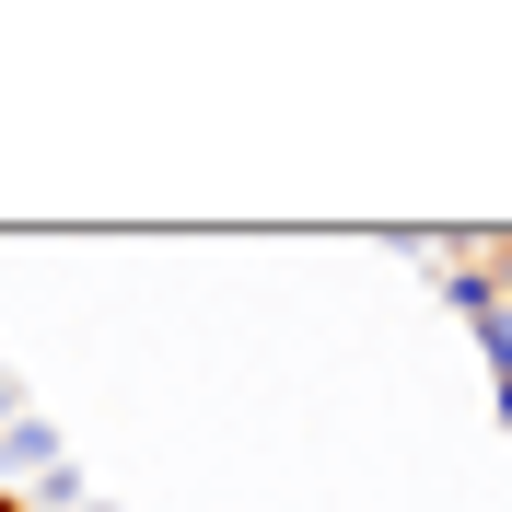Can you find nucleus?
<instances>
[{
    "instance_id": "obj_1",
    "label": "nucleus",
    "mask_w": 512,
    "mask_h": 512,
    "mask_svg": "<svg viewBox=\"0 0 512 512\" xmlns=\"http://www.w3.org/2000/svg\"><path fill=\"white\" fill-rule=\"evenodd\" d=\"M431 280H443V303H454V315L478 326V350H489V384H512V303L478 280V268H431Z\"/></svg>"
},
{
    "instance_id": "obj_2",
    "label": "nucleus",
    "mask_w": 512,
    "mask_h": 512,
    "mask_svg": "<svg viewBox=\"0 0 512 512\" xmlns=\"http://www.w3.org/2000/svg\"><path fill=\"white\" fill-rule=\"evenodd\" d=\"M59 466H70V443H59V419H12V431H0V478H24V489H47V478H59Z\"/></svg>"
},
{
    "instance_id": "obj_3",
    "label": "nucleus",
    "mask_w": 512,
    "mask_h": 512,
    "mask_svg": "<svg viewBox=\"0 0 512 512\" xmlns=\"http://www.w3.org/2000/svg\"><path fill=\"white\" fill-rule=\"evenodd\" d=\"M12 419H24V384H12V373H0V431H12Z\"/></svg>"
},
{
    "instance_id": "obj_4",
    "label": "nucleus",
    "mask_w": 512,
    "mask_h": 512,
    "mask_svg": "<svg viewBox=\"0 0 512 512\" xmlns=\"http://www.w3.org/2000/svg\"><path fill=\"white\" fill-rule=\"evenodd\" d=\"M489 408H501V431H512V384H489Z\"/></svg>"
}]
</instances>
